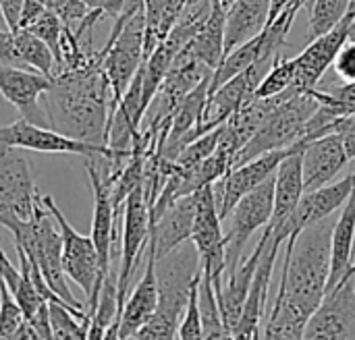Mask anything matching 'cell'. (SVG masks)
<instances>
[{
	"label": "cell",
	"instance_id": "obj_1",
	"mask_svg": "<svg viewBox=\"0 0 355 340\" xmlns=\"http://www.w3.org/2000/svg\"><path fill=\"white\" fill-rule=\"evenodd\" d=\"M42 108L52 131L94 145H106L108 120L116 104L102 71V60L56 75L52 87L42 96Z\"/></svg>",
	"mask_w": 355,
	"mask_h": 340
},
{
	"label": "cell",
	"instance_id": "obj_2",
	"mask_svg": "<svg viewBox=\"0 0 355 340\" xmlns=\"http://www.w3.org/2000/svg\"><path fill=\"white\" fill-rule=\"evenodd\" d=\"M333 224L335 220L329 216L306 226L295 239L285 241V262L277 295L308 320L327 295Z\"/></svg>",
	"mask_w": 355,
	"mask_h": 340
},
{
	"label": "cell",
	"instance_id": "obj_3",
	"mask_svg": "<svg viewBox=\"0 0 355 340\" xmlns=\"http://www.w3.org/2000/svg\"><path fill=\"white\" fill-rule=\"evenodd\" d=\"M202 278V264L191 241L156 260L158 303L152 318L127 340H175L189 295Z\"/></svg>",
	"mask_w": 355,
	"mask_h": 340
},
{
	"label": "cell",
	"instance_id": "obj_4",
	"mask_svg": "<svg viewBox=\"0 0 355 340\" xmlns=\"http://www.w3.org/2000/svg\"><path fill=\"white\" fill-rule=\"evenodd\" d=\"M15 241V247L27 256V260L40 270L44 283L48 289L58 297L62 305H67L71 312L77 314L81 320H89L87 310L73 297L69 285H67V274L62 270V237L60 229L54 220V216L48 212V208L42 204L33 214L31 220H15L4 226Z\"/></svg>",
	"mask_w": 355,
	"mask_h": 340
},
{
	"label": "cell",
	"instance_id": "obj_5",
	"mask_svg": "<svg viewBox=\"0 0 355 340\" xmlns=\"http://www.w3.org/2000/svg\"><path fill=\"white\" fill-rule=\"evenodd\" d=\"M320 106L314 89H300L297 85H291L287 91L281 93L277 106L268 112L260 129L254 133V137L237 152L233 166H239L248 160H254L266 152L275 150H287L293 143L304 139L308 120Z\"/></svg>",
	"mask_w": 355,
	"mask_h": 340
},
{
	"label": "cell",
	"instance_id": "obj_6",
	"mask_svg": "<svg viewBox=\"0 0 355 340\" xmlns=\"http://www.w3.org/2000/svg\"><path fill=\"white\" fill-rule=\"evenodd\" d=\"M146 44V15L144 8L135 12H121L114 19L112 31L108 42L102 48V71L110 83L114 104L127 91L131 79L135 77L137 69L146 60L144 54Z\"/></svg>",
	"mask_w": 355,
	"mask_h": 340
},
{
	"label": "cell",
	"instance_id": "obj_7",
	"mask_svg": "<svg viewBox=\"0 0 355 340\" xmlns=\"http://www.w3.org/2000/svg\"><path fill=\"white\" fill-rule=\"evenodd\" d=\"M42 204L48 208V212L54 216V220H56V224L60 229V237H62V270L83 291V295L87 299V316L92 318V314L96 312V305H98L100 289L104 285V274L100 270L98 251L94 247V241H92V237H85V235L77 233L67 222V218L60 212V208L56 206L54 197L42 195Z\"/></svg>",
	"mask_w": 355,
	"mask_h": 340
},
{
	"label": "cell",
	"instance_id": "obj_8",
	"mask_svg": "<svg viewBox=\"0 0 355 340\" xmlns=\"http://www.w3.org/2000/svg\"><path fill=\"white\" fill-rule=\"evenodd\" d=\"M40 197L31 162L17 147L0 141V226L15 220H31Z\"/></svg>",
	"mask_w": 355,
	"mask_h": 340
},
{
	"label": "cell",
	"instance_id": "obj_9",
	"mask_svg": "<svg viewBox=\"0 0 355 340\" xmlns=\"http://www.w3.org/2000/svg\"><path fill=\"white\" fill-rule=\"evenodd\" d=\"M0 141L17 150H29V152H40V154H75V156H83L89 160L108 158L114 162L116 168H123L125 162L129 160L127 156H119L116 152H112L108 145H94L87 141L71 139L48 127L33 125L25 118H19L10 125H2Z\"/></svg>",
	"mask_w": 355,
	"mask_h": 340
},
{
	"label": "cell",
	"instance_id": "obj_10",
	"mask_svg": "<svg viewBox=\"0 0 355 340\" xmlns=\"http://www.w3.org/2000/svg\"><path fill=\"white\" fill-rule=\"evenodd\" d=\"M150 229H152L150 206L146 202L144 185H139L127 195V199L123 204V247H121V264H119V272H116L119 316H121L123 303L131 291L133 274L137 272L141 256L148 249Z\"/></svg>",
	"mask_w": 355,
	"mask_h": 340
},
{
	"label": "cell",
	"instance_id": "obj_11",
	"mask_svg": "<svg viewBox=\"0 0 355 340\" xmlns=\"http://www.w3.org/2000/svg\"><path fill=\"white\" fill-rule=\"evenodd\" d=\"M275 206V175L250 191L237 202L231 210V226L225 235V274L233 272L243 260V249L252 235L260 229H266L272 218Z\"/></svg>",
	"mask_w": 355,
	"mask_h": 340
},
{
	"label": "cell",
	"instance_id": "obj_12",
	"mask_svg": "<svg viewBox=\"0 0 355 340\" xmlns=\"http://www.w3.org/2000/svg\"><path fill=\"white\" fill-rule=\"evenodd\" d=\"M191 243L198 249L202 274L218 289L225 276V235L223 220L218 216L214 185H206L196 191V220L191 231Z\"/></svg>",
	"mask_w": 355,
	"mask_h": 340
},
{
	"label": "cell",
	"instance_id": "obj_13",
	"mask_svg": "<svg viewBox=\"0 0 355 340\" xmlns=\"http://www.w3.org/2000/svg\"><path fill=\"white\" fill-rule=\"evenodd\" d=\"M302 340H355V272L324 295Z\"/></svg>",
	"mask_w": 355,
	"mask_h": 340
},
{
	"label": "cell",
	"instance_id": "obj_14",
	"mask_svg": "<svg viewBox=\"0 0 355 340\" xmlns=\"http://www.w3.org/2000/svg\"><path fill=\"white\" fill-rule=\"evenodd\" d=\"M289 152H291V147L266 152L254 160H248L239 166H233L220 181H216L214 183V197H216V208H218L220 220L229 218L231 210L237 206V202L241 197H245L258 185L268 181L277 172L281 160Z\"/></svg>",
	"mask_w": 355,
	"mask_h": 340
},
{
	"label": "cell",
	"instance_id": "obj_15",
	"mask_svg": "<svg viewBox=\"0 0 355 340\" xmlns=\"http://www.w3.org/2000/svg\"><path fill=\"white\" fill-rule=\"evenodd\" d=\"M355 189V170L349 172L345 179L337 181V183H329L320 189L308 191L304 193V197L300 199L295 212L277 229H270L279 239L287 241V239H295L306 226L324 220L329 216H333L341 206H345V202L349 199L352 191Z\"/></svg>",
	"mask_w": 355,
	"mask_h": 340
},
{
	"label": "cell",
	"instance_id": "obj_16",
	"mask_svg": "<svg viewBox=\"0 0 355 340\" xmlns=\"http://www.w3.org/2000/svg\"><path fill=\"white\" fill-rule=\"evenodd\" d=\"M52 81L54 77H46L31 69L0 64V96L17 108L21 118L40 127H48L42 96L52 87Z\"/></svg>",
	"mask_w": 355,
	"mask_h": 340
},
{
	"label": "cell",
	"instance_id": "obj_17",
	"mask_svg": "<svg viewBox=\"0 0 355 340\" xmlns=\"http://www.w3.org/2000/svg\"><path fill=\"white\" fill-rule=\"evenodd\" d=\"M355 2H352L347 15L324 35L312 39L306 50H302L293 62H295V85L304 91L318 87L320 79L324 77V73L333 66L339 50L343 48V44L347 42L349 35V23L354 19Z\"/></svg>",
	"mask_w": 355,
	"mask_h": 340
},
{
	"label": "cell",
	"instance_id": "obj_18",
	"mask_svg": "<svg viewBox=\"0 0 355 340\" xmlns=\"http://www.w3.org/2000/svg\"><path fill=\"white\" fill-rule=\"evenodd\" d=\"M87 162V177L92 183V197H94V216H92V241L98 251V262L104 278L110 274V258H112V243L116 239V214L112 206V183L89 162Z\"/></svg>",
	"mask_w": 355,
	"mask_h": 340
},
{
	"label": "cell",
	"instance_id": "obj_19",
	"mask_svg": "<svg viewBox=\"0 0 355 340\" xmlns=\"http://www.w3.org/2000/svg\"><path fill=\"white\" fill-rule=\"evenodd\" d=\"M347 162L349 158L341 133H329L306 141L302 152L304 193L329 185L347 166Z\"/></svg>",
	"mask_w": 355,
	"mask_h": 340
},
{
	"label": "cell",
	"instance_id": "obj_20",
	"mask_svg": "<svg viewBox=\"0 0 355 340\" xmlns=\"http://www.w3.org/2000/svg\"><path fill=\"white\" fill-rule=\"evenodd\" d=\"M266 241H268V229H264L254 251L248 258H243L233 272L225 274L220 287L214 289L223 322L231 332L239 324V318H241V312H243V305H245V299H248V293H250V287H252V280H254V274L258 268V260L262 256Z\"/></svg>",
	"mask_w": 355,
	"mask_h": 340
},
{
	"label": "cell",
	"instance_id": "obj_21",
	"mask_svg": "<svg viewBox=\"0 0 355 340\" xmlns=\"http://www.w3.org/2000/svg\"><path fill=\"white\" fill-rule=\"evenodd\" d=\"M146 270L135 289L129 291L121 316H119V339L127 340L135 334L154 314L158 303V283H156V256L152 245L146 249Z\"/></svg>",
	"mask_w": 355,
	"mask_h": 340
},
{
	"label": "cell",
	"instance_id": "obj_22",
	"mask_svg": "<svg viewBox=\"0 0 355 340\" xmlns=\"http://www.w3.org/2000/svg\"><path fill=\"white\" fill-rule=\"evenodd\" d=\"M196 220V193L185 195L171 204L158 220L152 222L150 229V245L154 249L156 260L164 258L179 245L191 241Z\"/></svg>",
	"mask_w": 355,
	"mask_h": 340
},
{
	"label": "cell",
	"instance_id": "obj_23",
	"mask_svg": "<svg viewBox=\"0 0 355 340\" xmlns=\"http://www.w3.org/2000/svg\"><path fill=\"white\" fill-rule=\"evenodd\" d=\"M306 141H297L291 145V152L281 160L275 172V206L272 218L268 222L270 229L281 226L297 208L304 197V168H302V152Z\"/></svg>",
	"mask_w": 355,
	"mask_h": 340
},
{
	"label": "cell",
	"instance_id": "obj_24",
	"mask_svg": "<svg viewBox=\"0 0 355 340\" xmlns=\"http://www.w3.org/2000/svg\"><path fill=\"white\" fill-rule=\"evenodd\" d=\"M355 189L343 206L341 216L333 224L331 235V274L327 293L333 291L343 278L355 272Z\"/></svg>",
	"mask_w": 355,
	"mask_h": 340
},
{
	"label": "cell",
	"instance_id": "obj_25",
	"mask_svg": "<svg viewBox=\"0 0 355 340\" xmlns=\"http://www.w3.org/2000/svg\"><path fill=\"white\" fill-rule=\"evenodd\" d=\"M268 12L270 0H235L227 10L225 54L258 35L268 21Z\"/></svg>",
	"mask_w": 355,
	"mask_h": 340
},
{
	"label": "cell",
	"instance_id": "obj_26",
	"mask_svg": "<svg viewBox=\"0 0 355 340\" xmlns=\"http://www.w3.org/2000/svg\"><path fill=\"white\" fill-rule=\"evenodd\" d=\"M225 23L227 10L218 0H212L210 15L198 29V33L187 42V48L193 52L198 60H202L208 69H216L225 56Z\"/></svg>",
	"mask_w": 355,
	"mask_h": 340
},
{
	"label": "cell",
	"instance_id": "obj_27",
	"mask_svg": "<svg viewBox=\"0 0 355 340\" xmlns=\"http://www.w3.org/2000/svg\"><path fill=\"white\" fill-rule=\"evenodd\" d=\"M308 318L302 316L283 297L275 295V301L266 314L262 340H302Z\"/></svg>",
	"mask_w": 355,
	"mask_h": 340
},
{
	"label": "cell",
	"instance_id": "obj_28",
	"mask_svg": "<svg viewBox=\"0 0 355 340\" xmlns=\"http://www.w3.org/2000/svg\"><path fill=\"white\" fill-rule=\"evenodd\" d=\"M262 52V31L258 35H254L252 39L239 44L237 48H233L229 54L223 56L220 64L212 71V79H210V91L216 89L218 85H223L225 81L233 79L235 75L243 73L245 69H250Z\"/></svg>",
	"mask_w": 355,
	"mask_h": 340
},
{
	"label": "cell",
	"instance_id": "obj_29",
	"mask_svg": "<svg viewBox=\"0 0 355 340\" xmlns=\"http://www.w3.org/2000/svg\"><path fill=\"white\" fill-rule=\"evenodd\" d=\"M12 42H15V54L21 66L42 73L46 77H54V56L40 37H35L27 29H19V31H12Z\"/></svg>",
	"mask_w": 355,
	"mask_h": 340
},
{
	"label": "cell",
	"instance_id": "obj_30",
	"mask_svg": "<svg viewBox=\"0 0 355 340\" xmlns=\"http://www.w3.org/2000/svg\"><path fill=\"white\" fill-rule=\"evenodd\" d=\"M198 303H200V316H202V328L204 340H233V332L225 326L212 280L202 274L200 287H198Z\"/></svg>",
	"mask_w": 355,
	"mask_h": 340
},
{
	"label": "cell",
	"instance_id": "obj_31",
	"mask_svg": "<svg viewBox=\"0 0 355 340\" xmlns=\"http://www.w3.org/2000/svg\"><path fill=\"white\" fill-rule=\"evenodd\" d=\"M352 0H314L310 15V42L329 33L349 10Z\"/></svg>",
	"mask_w": 355,
	"mask_h": 340
},
{
	"label": "cell",
	"instance_id": "obj_32",
	"mask_svg": "<svg viewBox=\"0 0 355 340\" xmlns=\"http://www.w3.org/2000/svg\"><path fill=\"white\" fill-rule=\"evenodd\" d=\"M291 85H295V62H293V58H287L281 54L275 60V64L268 69V73L262 77L254 96L256 98H272V96L287 91Z\"/></svg>",
	"mask_w": 355,
	"mask_h": 340
},
{
	"label": "cell",
	"instance_id": "obj_33",
	"mask_svg": "<svg viewBox=\"0 0 355 340\" xmlns=\"http://www.w3.org/2000/svg\"><path fill=\"white\" fill-rule=\"evenodd\" d=\"M220 127L218 129H212V131L200 135L198 139H193L191 143H187L181 150V154L177 156L175 164L181 166V168H196V166H200L208 156L214 154V150L218 145V139H220Z\"/></svg>",
	"mask_w": 355,
	"mask_h": 340
},
{
	"label": "cell",
	"instance_id": "obj_34",
	"mask_svg": "<svg viewBox=\"0 0 355 340\" xmlns=\"http://www.w3.org/2000/svg\"><path fill=\"white\" fill-rule=\"evenodd\" d=\"M25 324V316L8 289L4 287L2 299H0V340H17L19 330Z\"/></svg>",
	"mask_w": 355,
	"mask_h": 340
},
{
	"label": "cell",
	"instance_id": "obj_35",
	"mask_svg": "<svg viewBox=\"0 0 355 340\" xmlns=\"http://www.w3.org/2000/svg\"><path fill=\"white\" fill-rule=\"evenodd\" d=\"M62 25H64V23H62L56 15H52V12L46 8V12L27 29V31H31L35 37H40V39L50 48V52H52V56H54V64H56V58H58V50H60Z\"/></svg>",
	"mask_w": 355,
	"mask_h": 340
},
{
	"label": "cell",
	"instance_id": "obj_36",
	"mask_svg": "<svg viewBox=\"0 0 355 340\" xmlns=\"http://www.w3.org/2000/svg\"><path fill=\"white\" fill-rule=\"evenodd\" d=\"M198 287L200 283L193 287L185 314L179 322L177 328V337L179 340H204V328H202V316H200V303H198Z\"/></svg>",
	"mask_w": 355,
	"mask_h": 340
},
{
	"label": "cell",
	"instance_id": "obj_37",
	"mask_svg": "<svg viewBox=\"0 0 355 340\" xmlns=\"http://www.w3.org/2000/svg\"><path fill=\"white\" fill-rule=\"evenodd\" d=\"M44 6L67 25H77L89 12L81 0H44Z\"/></svg>",
	"mask_w": 355,
	"mask_h": 340
},
{
	"label": "cell",
	"instance_id": "obj_38",
	"mask_svg": "<svg viewBox=\"0 0 355 340\" xmlns=\"http://www.w3.org/2000/svg\"><path fill=\"white\" fill-rule=\"evenodd\" d=\"M333 69L337 73L339 79H343L345 83H354L355 81V42H345L343 48L339 50Z\"/></svg>",
	"mask_w": 355,
	"mask_h": 340
},
{
	"label": "cell",
	"instance_id": "obj_39",
	"mask_svg": "<svg viewBox=\"0 0 355 340\" xmlns=\"http://www.w3.org/2000/svg\"><path fill=\"white\" fill-rule=\"evenodd\" d=\"M46 12V6L37 0H23V10L19 19V29H29L42 15ZM17 29V31H19Z\"/></svg>",
	"mask_w": 355,
	"mask_h": 340
},
{
	"label": "cell",
	"instance_id": "obj_40",
	"mask_svg": "<svg viewBox=\"0 0 355 340\" xmlns=\"http://www.w3.org/2000/svg\"><path fill=\"white\" fill-rule=\"evenodd\" d=\"M0 8H2V17L6 23L8 31H17L19 29V19H21V10H23V0H0Z\"/></svg>",
	"mask_w": 355,
	"mask_h": 340
},
{
	"label": "cell",
	"instance_id": "obj_41",
	"mask_svg": "<svg viewBox=\"0 0 355 340\" xmlns=\"http://www.w3.org/2000/svg\"><path fill=\"white\" fill-rule=\"evenodd\" d=\"M0 64H12L21 66L17 54H15V42H12V31L0 29ZM25 69V66H23Z\"/></svg>",
	"mask_w": 355,
	"mask_h": 340
},
{
	"label": "cell",
	"instance_id": "obj_42",
	"mask_svg": "<svg viewBox=\"0 0 355 340\" xmlns=\"http://www.w3.org/2000/svg\"><path fill=\"white\" fill-rule=\"evenodd\" d=\"M89 10H100L104 12V17L116 19L123 10L125 0H81Z\"/></svg>",
	"mask_w": 355,
	"mask_h": 340
},
{
	"label": "cell",
	"instance_id": "obj_43",
	"mask_svg": "<svg viewBox=\"0 0 355 340\" xmlns=\"http://www.w3.org/2000/svg\"><path fill=\"white\" fill-rule=\"evenodd\" d=\"M341 137H343V145L347 152V158L355 160V116H347L341 125Z\"/></svg>",
	"mask_w": 355,
	"mask_h": 340
},
{
	"label": "cell",
	"instance_id": "obj_44",
	"mask_svg": "<svg viewBox=\"0 0 355 340\" xmlns=\"http://www.w3.org/2000/svg\"><path fill=\"white\" fill-rule=\"evenodd\" d=\"M291 2H297V0H270V12H268V21L270 19H275L287 4H291ZM304 2H308V0H304Z\"/></svg>",
	"mask_w": 355,
	"mask_h": 340
},
{
	"label": "cell",
	"instance_id": "obj_45",
	"mask_svg": "<svg viewBox=\"0 0 355 340\" xmlns=\"http://www.w3.org/2000/svg\"><path fill=\"white\" fill-rule=\"evenodd\" d=\"M347 42H355V12L352 23H349V35H347Z\"/></svg>",
	"mask_w": 355,
	"mask_h": 340
},
{
	"label": "cell",
	"instance_id": "obj_46",
	"mask_svg": "<svg viewBox=\"0 0 355 340\" xmlns=\"http://www.w3.org/2000/svg\"><path fill=\"white\" fill-rule=\"evenodd\" d=\"M218 2H220V6H223L225 10H229V6H231V4H233L235 0H218Z\"/></svg>",
	"mask_w": 355,
	"mask_h": 340
},
{
	"label": "cell",
	"instance_id": "obj_47",
	"mask_svg": "<svg viewBox=\"0 0 355 340\" xmlns=\"http://www.w3.org/2000/svg\"><path fill=\"white\" fill-rule=\"evenodd\" d=\"M2 291H4V280H2V276H0V299H2Z\"/></svg>",
	"mask_w": 355,
	"mask_h": 340
},
{
	"label": "cell",
	"instance_id": "obj_48",
	"mask_svg": "<svg viewBox=\"0 0 355 340\" xmlns=\"http://www.w3.org/2000/svg\"><path fill=\"white\" fill-rule=\"evenodd\" d=\"M254 340H262V334H260V332H258V334H256V337H254Z\"/></svg>",
	"mask_w": 355,
	"mask_h": 340
},
{
	"label": "cell",
	"instance_id": "obj_49",
	"mask_svg": "<svg viewBox=\"0 0 355 340\" xmlns=\"http://www.w3.org/2000/svg\"><path fill=\"white\" fill-rule=\"evenodd\" d=\"M352 2H355V0H352Z\"/></svg>",
	"mask_w": 355,
	"mask_h": 340
}]
</instances>
